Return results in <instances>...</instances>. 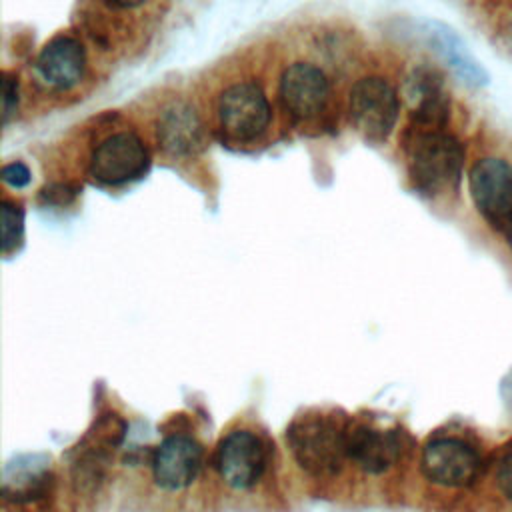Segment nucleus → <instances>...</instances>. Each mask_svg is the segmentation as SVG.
<instances>
[{"label":"nucleus","instance_id":"f257e3e1","mask_svg":"<svg viewBox=\"0 0 512 512\" xmlns=\"http://www.w3.org/2000/svg\"><path fill=\"white\" fill-rule=\"evenodd\" d=\"M352 418L342 410L310 408L286 426L284 440L290 456L312 478H334L348 462Z\"/></svg>","mask_w":512,"mask_h":512},{"label":"nucleus","instance_id":"f03ea898","mask_svg":"<svg viewBox=\"0 0 512 512\" xmlns=\"http://www.w3.org/2000/svg\"><path fill=\"white\" fill-rule=\"evenodd\" d=\"M406 174L410 186L424 198H440L458 188L464 170V146L442 130L406 128L404 140Z\"/></svg>","mask_w":512,"mask_h":512},{"label":"nucleus","instance_id":"7ed1b4c3","mask_svg":"<svg viewBox=\"0 0 512 512\" xmlns=\"http://www.w3.org/2000/svg\"><path fill=\"white\" fill-rule=\"evenodd\" d=\"M420 472L434 486L452 490L468 488L482 476L484 456L470 440L442 434L422 446Z\"/></svg>","mask_w":512,"mask_h":512},{"label":"nucleus","instance_id":"20e7f679","mask_svg":"<svg viewBox=\"0 0 512 512\" xmlns=\"http://www.w3.org/2000/svg\"><path fill=\"white\" fill-rule=\"evenodd\" d=\"M278 100L294 126H320L328 120L330 112V80L318 66L294 62L280 76Z\"/></svg>","mask_w":512,"mask_h":512},{"label":"nucleus","instance_id":"39448f33","mask_svg":"<svg viewBox=\"0 0 512 512\" xmlns=\"http://www.w3.org/2000/svg\"><path fill=\"white\" fill-rule=\"evenodd\" d=\"M272 108L260 84L242 80L226 86L216 100V120L222 136L234 144L258 140L270 126Z\"/></svg>","mask_w":512,"mask_h":512},{"label":"nucleus","instance_id":"423d86ee","mask_svg":"<svg viewBox=\"0 0 512 512\" xmlns=\"http://www.w3.org/2000/svg\"><path fill=\"white\" fill-rule=\"evenodd\" d=\"M400 114L396 88L382 76H366L354 82L348 94V116L364 140L382 144L394 130Z\"/></svg>","mask_w":512,"mask_h":512},{"label":"nucleus","instance_id":"0eeeda50","mask_svg":"<svg viewBox=\"0 0 512 512\" xmlns=\"http://www.w3.org/2000/svg\"><path fill=\"white\" fill-rule=\"evenodd\" d=\"M468 190L480 218L498 232L512 226V164L498 156H484L468 172Z\"/></svg>","mask_w":512,"mask_h":512},{"label":"nucleus","instance_id":"6e6552de","mask_svg":"<svg viewBox=\"0 0 512 512\" xmlns=\"http://www.w3.org/2000/svg\"><path fill=\"white\" fill-rule=\"evenodd\" d=\"M268 466V446L264 438L250 428H234L226 432L214 452V468L220 480L236 490L254 488Z\"/></svg>","mask_w":512,"mask_h":512},{"label":"nucleus","instance_id":"1a4fd4ad","mask_svg":"<svg viewBox=\"0 0 512 512\" xmlns=\"http://www.w3.org/2000/svg\"><path fill=\"white\" fill-rule=\"evenodd\" d=\"M128 424L116 412L100 414L74 448L70 462L72 482L78 490H96L104 480V468L110 456L122 446Z\"/></svg>","mask_w":512,"mask_h":512},{"label":"nucleus","instance_id":"9d476101","mask_svg":"<svg viewBox=\"0 0 512 512\" xmlns=\"http://www.w3.org/2000/svg\"><path fill=\"white\" fill-rule=\"evenodd\" d=\"M150 168V152L132 130H120L96 144L88 160V174L104 186H122L142 178Z\"/></svg>","mask_w":512,"mask_h":512},{"label":"nucleus","instance_id":"9b49d317","mask_svg":"<svg viewBox=\"0 0 512 512\" xmlns=\"http://www.w3.org/2000/svg\"><path fill=\"white\" fill-rule=\"evenodd\" d=\"M54 466L44 452H18L2 468V500L14 508H38L52 494Z\"/></svg>","mask_w":512,"mask_h":512},{"label":"nucleus","instance_id":"f8f14e48","mask_svg":"<svg viewBox=\"0 0 512 512\" xmlns=\"http://www.w3.org/2000/svg\"><path fill=\"white\" fill-rule=\"evenodd\" d=\"M202 462L204 448L194 436L182 432L168 434L152 450V480L164 492L186 490L198 478Z\"/></svg>","mask_w":512,"mask_h":512},{"label":"nucleus","instance_id":"ddd939ff","mask_svg":"<svg viewBox=\"0 0 512 512\" xmlns=\"http://www.w3.org/2000/svg\"><path fill=\"white\" fill-rule=\"evenodd\" d=\"M402 96L410 106V128L442 130L450 120V94L434 66H416L404 80Z\"/></svg>","mask_w":512,"mask_h":512},{"label":"nucleus","instance_id":"4468645a","mask_svg":"<svg viewBox=\"0 0 512 512\" xmlns=\"http://www.w3.org/2000/svg\"><path fill=\"white\" fill-rule=\"evenodd\" d=\"M406 450L404 434L398 428H380L366 422H352L348 436V462L364 474L380 476L394 468Z\"/></svg>","mask_w":512,"mask_h":512},{"label":"nucleus","instance_id":"2eb2a0df","mask_svg":"<svg viewBox=\"0 0 512 512\" xmlns=\"http://www.w3.org/2000/svg\"><path fill=\"white\" fill-rule=\"evenodd\" d=\"M158 148L170 158L196 156L206 146V128L198 110L184 102H172L156 118Z\"/></svg>","mask_w":512,"mask_h":512},{"label":"nucleus","instance_id":"dca6fc26","mask_svg":"<svg viewBox=\"0 0 512 512\" xmlns=\"http://www.w3.org/2000/svg\"><path fill=\"white\" fill-rule=\"evenodd\" d=\"M424 38L430 50L442 60L452 74L470 88H484L490 82L488 72L480 60L470 52L464 38L448 24L438 20H426L422 26Z\"/></svg>","mask_w":512,"mask_h":512},{"label":"nucleus","instance_id":"f3484780","mask_svg":"<svg viewBox=\"0 0 512 512\" xmlns=\"http://www.w3.org/2000/svg\"><path fill=\"white\" fill-rule=\"evenodd\" d=\"M38 76L56 90H70L86 72L84 44L72 34H58L44 44L36 58Z\"/></svg>","mask_w":512,"mask_h":512},{"label":"nucleus","instance_id":"a211bd4d","mask_svg":"<svg viewBox=\"0 0 512 512\" xmlns=\"http://www.w3.org/2000/svg\"><path fill=\"white\" fill-rule=\"evenodd\" d=\"M2 226V254L10 256L24 244V208L14 200H2L0 204Z\"/></svg>","mask_w":512,"mask_h":512},{"label":"nucleus","instance_id":"6ab92c4d","mask_svg":"<svg viewBox=\"0 0 512 512\" xmlns=\"http://www.w3.org/2000/svg\"><path fill=\"white\" fill-rule=\"evenodd\" d=\"M494 484L500 496L512 502V440L506 442L494 460Z\"/></svg>","mask_w":512,"mask_h":512},{"label":"nucleus","instance_id":"aec40b11","mask_svg":"<svg viewBox=\"0 0 512 512\" xmlns=\"http://www.w3.org/2000/svg\"><path fill=\"white\" fill-rule=\"evenodd\" d=\"M20 102V86L16 74L4 70L2 72V122L4 126L16 116Z\"/></svg>","mask_w":512,"mask_h":512},{"label":"nucleus","instance_id":"412c9836","mask_svg":"<svg viewBox=\"0 0 512 512\" xmlns=\"http://www.w3.org/2000/svg\"><path fill=\"white\" fill-rule=\"evenodd\" d=\"M78 194V186L70 182H52L40 190V200L48 206H66Z\"/></svg>","mask_w":512,"mask_h":512},{"label":"nucleus","instance_id":"4be33fe9","mask_svg":"<svg viewBox=\"0 0 512 512\" xmlns=\"http://www.w3.org/2000/svg\"><path fill=\"white\" fill-rule=\"evenodd\" d=\"M0 174H2L4 184H8L10 188H24V186H28L30 180H32L30 168H28L24 162H20V160L4 164Z\"/></svg>","mask_w":512,"mask_h":512},{"label":"nucleus","instance_id":"5701e85b","mask_svg":"<svg viewBox=\"0 0 512 512\" xmlns=\"http://www.w3.org/2000/svg\"><path fill=\"white\" fill-rule=\"evenodd\" d=\"M500 398L508 412H512V370H508L500 380Z\"/></svg>","mask_w":512,"mask_h":512},{"label":"nucleus","instance_id":"b1692460","mask_svg":"<svg viewBox=\"0 0 512 512\" xmlns=\"http://www.w3.org/2000/svg\"><path fill=\"white\" fill-rule=\"evenodd\" d=\"M110 6L114 8H136L140 6L144 0H106Z\"/></svg>","mask_w":512,"mask_h":512},{"label":"nucleus","instance_id":"393cba45","mask_svg":"<svg viewBox=\"0 0 512 512\" xmlns=\"http://www.w3.org/2000/svg\"><path fill=\"white\" fill-rule=\"evenodd\" d=\"M506 236H508V244H510V248H512V226H510V230L506 232Z\"/></svg>","mask_w":512,"mask_h":512}]
</instances>
